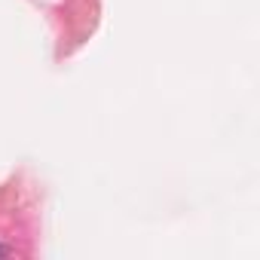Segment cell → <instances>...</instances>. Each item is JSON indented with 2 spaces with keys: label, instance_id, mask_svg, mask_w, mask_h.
Masks as SVG:
<instances>
[{
  "label": "cell",
  "instance_id": "obj_1",
  "mask_svg": "<svg viewBox=\"0 0 260 260\" xmlns=\"http://www.w3.org/2000/svg\"><path fill=\"white\" fill-rule=\"evenodd\" d=\"M0 257H7V248H4V245H0Z\"/></svg>",
  "mask_w": 260,
  "mask_h": 260
}]
</instances>
